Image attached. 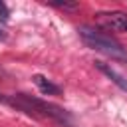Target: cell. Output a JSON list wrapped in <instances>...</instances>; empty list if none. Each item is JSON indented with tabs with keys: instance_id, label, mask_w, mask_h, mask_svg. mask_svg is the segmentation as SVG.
I'll return each mask as SVG.
<instances>
[{
	"instance_id": "9",
	"label": "cell",
	"mask_w": 127,
	"mask_h": 127,
	"mask_svg": "<svg viewBox=\"0 0 127 127\" xmlns=\"http://www.w3.org/2000/svg\"><path fill=\"white\" fill-rule=\"evenodd\" d=\"M0 40H6V34H4V30H0Z\"/></svg>"
},
{
	"instance_id": "2",
	"label": "cell",
	"mask_w": 127,
	"mask_h": 127,
	"mask_svg": "<svg viewBox=\"0 0 127 127\" xmlns=\"http://www.w3.org/2000/svg\"><path fill=\"white\" fill-rule=\"evenodd\" d=\"M77 32H79V36H81V40H83V44L87 48H91V50H95V52H99V54H103V56H107L111 60L127 64V50L115 38H111L109 34H105V32H101L97 28L85 26V24L79 26Z\"/></svg>"
},
{
	"instance_id": "5",
	"label": "cell",
	"mask_w": 127,
	"mask_h": 127,
	"mask_svg": "<svg viewBox=\"0 0 127 127\" xmlns=\"http://www.w3.org/2000/svg\"><path fill=\"white\" fill-rule=\"evenodd\" d=\"M32 81H34V85L40 89V93H44V95H60V93H62V87L56 85V83H52V81H50L46 75H42V73L32 75Z\"/></svg>"
},
{
	"instance_id": "8",
	"label": "cell",
	"mask_w": 127,
	"mask_h": 127,
	"mask_svg": "<svg viewBox=\"0 0 127 127\" xmlns=\"http://www.w3.org/2000/svg\"><path fill=\"white\" fill-rule=\"evenodd\" d=\"M0 103H6V105H8V95H4V93H0Z\"/></svg>"
},
{
	"instance_id": "1",
	"label": "cell",
	"mask_w": 127,
	"mask_h": 127,
	"mask_svg": "<svg viewBox=\"0 0 127 127\" xmlns=\"http://www.w3.org/2000/svg\"><path fill=\"white\" fill-rule=\"evenodd\" d=\"M8 105L10 107H16L20 111H24L26 115H32V117H46V119H54L62 125H69L71 117L65 109L54 105V103H48L44 99H38V97H32L28 93H14V95H8Z\"/></svg>"
},
{
	"instance_id": "4",
	"label": "cell",
	"mask_w": 127,
	"mask_h": 127,
	"mask_svg": "<svg viewBox=\"0 0 127 127\" xmlns=\"http://www.w3.org/2000/svg\"><path fill=\"white\" fill-rule=\"evenodd\" d=\"M93 64H95V67H97L101 73H105V75H107V77H109L119 89L127 91V77H123L119 71H115V69H113L109 64H105V62H99V60H97V62H93Z\"/></svg>"
},
{
	"instance_id": "7",
	"label": "cell",
	"mask_w": 127,
	"mask_h": 127,
	"mask_svg": "<svg viewBox=\"0 0 127 127\" xmlns=\"http://www.w3.org/2000/svg\"><path fill=\"white\" fill-rule=\"evenodd\" d=\"M0 20H2L4 24L10 20V12H8V8H6V4H4V2H0Z\"/></svg>"
},
{
	"instance_id": "3",
	"label": "cell",
	"mask_w": 127,
	"mask_h": 127,
	"mask_svg": "<svg viewBox=\"0 0 127 127\" xmlns=\"http://www.w3.org/2000/svg\"><path fill=\"white\" fill-rule=\"evenodd\" d=\"M97 20L103 28L113 30V32H127V14L121 10H113V12H99Z\"/></svg>"
},
{
	"instance_id": "6",
	"label": "cell",
	"mask_w": 127,
	"mask_h": 127,
	"mask_svg": "<svg viewBox=\"0 0 127 127\" xmlns=\"http://www.w3.org/2000/svg\"><path fill=\"white\" fill-rule=\"evenodd\" d=\"M54 8H60V10H77L79 8V2H50Z\"/></svg>"
}]
</instances>
